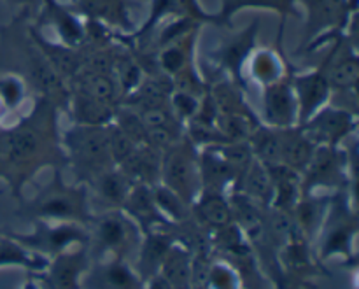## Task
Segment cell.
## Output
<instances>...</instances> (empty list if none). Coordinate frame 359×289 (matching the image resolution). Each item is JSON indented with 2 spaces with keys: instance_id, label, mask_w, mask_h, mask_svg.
<instances>
[{
  "instance_id": "6da1fadb",
  "label": "cell",
  "mask_w": 359,
  "mask_h": 289,
  "mask_svg": "<svg viewBox=\"0 0 359 289\" xmlns=\"http://www.w3.org/2000/svg\"><path fill=\"white\" fill-rule=\"evenodd\" d=\"M60 112L53 102L34 97L27 114L11 125L0 123V181L18 202L23 200L25 186L44 168H67Z\"/></svg>"
},
{
  "instance_id": "7a4b0ae2",
  "label": "cell",
  "mask_w": 359,
  "mask_h": 289,
  "mask_svg": "<svg viewBox=\"0 0 359 289\" xmlns=\"http://www.w3.org/2000/svg\"><path fill=\"white\" fill-rule=\"evenodd\" d=\"M30 11L21 9L11 23L0 27V72H14L27 81L32 97H41L65 111L69 84L53 69L28 30Z\"/></svg>"
},
{
  "instance_id": "3957f363",
  "label": "cell",
  "mask_w": 359,
  "mask_h": 289,
  "mask_svg": "<svg viewBox=\"0 0 359 289\" xmlns=\"http://www.w3.org/2000/svg\"><path fill=\"white\" fill-rule=\"evenodd\" d=\"M93 203L86 184L67 182L63 170H53L51 181L42 186L30 200H21L18 216L28 221L79 223L88 227L93 217Z\"/></svg>"
},
{
  "instance_id": "277c9868",
  "label": "cell",
  "mask_w": 359,
  "mask_h": 289,
  "mask_svg": "<svg viewBox=\"0 0 359 289\" xmlns=\"http://www.w3.org/2000/svg\"><path fill=\"white\" fill-rule=\"evenodd\" d=\"M359 234V217L356 209V195L349 189L332 193L325 223L314 242V255L319 263L332 258H340L347 267L354 269L358 263L356 237Z\"/></svg>"
},
{
  "instance_id": "5b68a950",
  "label": "cell",
  "mask_w": 359,
  "mask_h": 289,
  "mask_svg": "<svg viewBox=\"0 0 359 289\" xmlns=\"http://www.w3.org/2000/svg\"><path fill=\"white\" fill-rule=\"evenodd\" d=\"M304 32L297 55H309L356 25L358 0H297Z\"/></svg>"
},
{
  "instance_id": "8992f818",
  "label": "cell",
  "mask_w": 359,
  "mask_h": 289,
  "mask_svg": "<svg viewBox=\"0 0 359 289\" xmlns=\"http://www.w3.org/2000/svg\"><path fill=\"white\" fill-rule=\"evenodd\" d=\"M259 28H262L259 20H252L241 30L233 28L223 30L219 41L207 49L205 60L198 58L200 72L207 84L217 77H228L248 88L244 69L251 53L258 48Z\"/></svg>"
},
{
  "instance_id": "52a82bcc",
  "label": "cell",
  "mask_w": 359,
  "mask_h": 289,
  "mask_svg": "<svg viewBox=\"0 0 359 289\" xmlns=\"http://www.w3.org/2000/svg\"><path fill=\"white\" fill-rule=\"evenodd\" d=\"M144 234L121 209L95 213L88 224V251L97 260L133 262Z\"/></svg>"
},
{
  "instance_id": "ba28073f",
  "label": "cell",
  "mask_w": 359,
  "mask_h": 289,
  "mask_svg": "<svg viewBox=\"0 0 359 289\" xmlns=\"http://www.w3.org/2000/svg\"><path fill=\"white\" fill-rule=\"evenodd\" d=\"M62 144L76 182L88 184L97 175L116 167L109 149L107 126L76 125L62 130Z\"/></svg>"
},
{
  "instance_id": "9c48e42d",
  "label": "cell",
  "mask_w": 359,
  "mask_h": 289,
  "mask_svg": "<svg viewBox=\"0 0 359 289\" xmlns=\"http://www.w3.org/2000/svg\"><path fill=\"white\" fill-rule=\"evenodd\" d=\"M356 140L340 147L318 146L302 172V193H319L323 189L333 193L349 189L356 195Z\"/></svg>"
},
{
  "instance_id": "30bf717a",
  "label": "cell",
  "mask_w": 359,
  "mask_h": 289,
  "mask_svg": "<svg viewBox=\"0 0 359 289\" xmlns=\"http://www.w3.org/2000/svg\"><path fill=\"white\" fill-rule=\"evenodd\" d=\"M160 182L172 189L189 207H193L195 200L198 199L202 191L198 147L186 137V133L163 153Z\"/></svg>"
},
{
  "instance_id": "8fae6325",
  "label": "cell",
  "mask_w": 359,
  "mask_h": 289,
  "mask_svg": "<svg viewBox=\"0 0 359 289\" xmlns=\"http://www.w3.org/2000/svg\"><path fill=\"white\" fill-rule=\"evenodd\" d=\"M20 244L46 260L58 256L76 246L88 244V227L79 223H56V221H32V230L27 234L7 231Z\"/></svg>"
},
{
  "instance_id": "7c38bea8",
  "label": "cell",
  "mask_w": 359,
  "mask_h": 289,
  "mask_svg": "<svg viewBox=\"0 0 359 289\" xmlns=\"http://www.w3.org/2000/svg\"><path fill=\"white\" fill-rule=\"evenodd\" d=\"M277 258L283 274V289H318L314 281L319 279V276H330L328 270L316 258L311 242L305 241L300 234L293 235L280 246Z\"/></svg>"
},
{
  "instance_id": "4fadbf2b",
  "label": "cell",
  "mask_w": 359,
  "mask_h": 289,
  "mask_svg": "<svg viewBox=\"0 0 359 289\" xmlns=\"http://www.w3.org/2000/svg\"><path fill=\"white\" fill-rule=\"evenodd\" d=\"M328 46L330 53L318 67L325 72L332 91L358 88L359 55L356 46V25L333 39Z\"/></svg>"
},
{
  "instance_id": "5bb4252c",
  "label": "cell",
  "mask_w": 359,
  "mask_h": 289,
  "mask_svg": "<svg viewBox=\"0 0 359 289\" xmlns=\"http://www.w3.org/2000/svg\"><path fill=\"white\" fill-rule=\"evenodd\" d=\"M359 119L356 114L328 104L312 118L298 125L316 146L340 147L358 133Z\"/></svg>"
},
{
  "instance_id": "9a60e30c",
  "label": "cell",
  "mask_w": 359,
  "mask_h": 289,
  "mask_svg": "<svg viewBox=\"0 0 359 289\" xmlns=\"http://www.w3.org/2000/svg\"><path fill=\"white\" fill-rule=\"evenodd\" d=\"M91 263L86 246H76L49 260L44 272L35 277L44 289H81V279Z\"/></svg>"
},
{
  "instance_id": "2e32d148",
  "label": "cell",
  "mask_w": 359,
  "mask_h": 289,
  "mask_svg": "<svg viewBox=\"0 0 359 289\" xmlns=\"http://www.w3.org/2000/svg\"><path fill=\"white\" fill-rule=\"evenodd\" d=\"M270 11L279 16V30L276 37V48L284 51V30L290 18L302 20V11L297 0H219V9L216 11L217 28L228 30L233 27V18L242 11Z\"/></svg>"
},
{
  "instance_id": "e0dca14e",
  "label": "cell",
  "mask_w": 359,
  "mask_h": 289,
  "mask_svg": "<svg viewBox=\"0 0 359 289\" xmlns=\"http://www.w3.org/2000/svg\"><path fill=\"white\" fill-rule=\"evenodd\" d=\"M67 6L83 20L104 25L116 34L130 35L137 28L130 0H69Z\"/></svg>"
},
{
  "instance_id": "ac0fdd59",
  "label": "cell",
  "mask_w": 359,
  "mask_h": 289,
  "mask_svg": "<svg viewBox=\"0 0 359 289\" xmlns=\"http://www.w3.org/2000/svg\"><path fill=\"white\" fill-rule=\"evenodd\" d=\"M34 20L44 27H51L58 35V42L69 48H83L86 41V20L74 13L60 0H41V7Z\"/></svg>"
},
{
  "instance_id": "d6986e66",
  "label": "cell",
  "mask_w": 359,
  "mask_h": 289,
  "mask_svg": "<svg viewBox=\"0 0 359 289\" xmlns=\"http://www.w3.org/2000/svg\"><path fill=\"white\" fill-rule=\"evenodd\" d=\"M290 79L298 104V125H302L330 104L332 86L319 67L309 70L293 69Z\"/></svg>"
},
{
  "instance_id": "ffe728a7",
  "label": "cell",
  "mask_w": 359,
  "mask_h": 289,
  "mask_svg": "<svg viewBox=\"0 0 359 289\" xmlns=\"http://www.w3.org/2000/svg\"><path fill=\"white\" fill-rule=\"evenodd\" d=\"M290 74L284 79L262 88V114L258 116L262 123L272 128H290L298 125V104Z\"/></svg>"
},
{
  "instance_id": "44dd1931",
  "label": "cell",
  "mask_w": 359,
  "mask_h": 289,
  "mask_svg": "<svg viewBox=\"0 0 359 289\" xmlns=\"http://www.w3.org/2000/svg\"><path fill=\"white\" fill-rule=\"evenodd\" d=\"M81 289H146V281L125 260H97L81 279Z\"/></svg>"
},
{
  "instance_id": "7402d4cb",
  "label": "cell",
  "mask_w": 359,
  "mask_h": 289,
  "mask_svg": "<svg viewBox=\"0 0 359 289\" xmlns=\"http://www.w3.org/2000/svg\"><path fill=\"white\" fill-rule=\"evenodd\" d=\"M121 210L140 228L142 234L154 230H167L170 227L154 202L153 186L133 184Z\"/></svg>"
},
{
  "instance_id": "603a6c76",
  "label": "cell",
  "mask_w": 359,
  "mask_h": 289,
  "mask_svg": "<svg viewBox=\"0 0 359 289\" xmlns=\"http://www.w3.org/2000/svg\"><path fill=\"white\" fill-rule=\"evenodd\" d=\"M293 70L286 51L277 48H256L245 63V81H252L259 88L284 79Z\"/></svg>"
},
{
  "instance_id": "cb8c5ba5",
  "label": "cell",
  "mask_w": 359,
  "mask_h": 289,
  "mask_svg": "<svg viewBox=\"0 0 359 289\" xmlns=\"http://www.w3.org/2000/svg\"><path fill=\"white\" fill-rule=\"evenodd\" d=\"M174 242V237L167 230H154L144 234L132 265L146 283L158 276L161 263H163L165 256L170 251Z\"/></svg>"
},
{
  "instance_id": "d4e9b609",
  "label": "cell",
  "mask_w": 359,
  "mask_h": 289,
  "mask_svg": "<svg viewBox=\"0 0 359 289\" xmlns=\"http://www.w3.org/2000/svg\"><path fill=\"white\" fill-rule=\"evenodd\" d=\"M330 200H332V193L330 195L302 193L293 213H291L294 227H297V230L300 231V235L305 241L311 242L312 248H314V242L318 238L319 230H321L323 223H325Z\"/></svg>"
},
{
  "instance_id": "484cf974",
  "label": "cell",
  "mask_w": 359,
  "mask_h": 289,
  "mask_svg": "<svg viewBox=\"0 0 359 289\" xmlns=\"http://www.w3.org/2000/svg\"><path fill=\"white\" fill-rule=\"evenodd\" d=\"M133 182L119 167H112L88 182V191L93 193L105 209H121ZM104 209V210H105Z\"/></svg>"
},
{
  "instance_id": "4316f807",
  "label": "cell",
  "mask_w": 359,
  "mask_h": 289,
  "mask_svg": "<svg viewBox=\"0 0 359 289\" xmlns=\"http://www.w3.org/2000/svg\"><path fill=\"white\" fill-rule=\"evenodd\" d=\"M191 214L205 230L214 231L224 224L231 223V206L228 193L221 191H200L198 199L191 207Z\"/></svg>"
},
{
  "instance_id": "83f0119b",
  "label": "cell",
  "mask_w": 359,
  "mask_h": 289,
  "mask_svg": "<svg viewBox=\"0 0 359 289\" xmlns=\"http://www.w3.org/2000/svg\"><path fill=\"white\" fill-rule=\"evenodd\" d=\"M202 30V28H200ZM200 30L189 32L188 35L181 37L179 41L172 42V44L165 46L163 49L156 53V62L158 69L168 76L172 79L174 76H177L181 70H184L186 67L191 65L193 62H196L198 58V35Z\"/></svg>"
},
{
  "instance_id": "f1b7e54d",
  "label": "cell",
  "mask_w": 359,
  "mask_h": 289,
  "mask_svg": "<svg viewBox=\"0 0 359 289\" xmlns=\"http://www.w3.org/2000/svg\"><path fill=\"white\" fill-rule=\"evenodd\" d=\"M118 107L109 105L105 102L91 98L88 95L70 91L65 112H69L76 125L88 126H107L114 121Z\"/></svg>"
},
{
  "instance_id": "f546056e",
  "label": "cell",
  "mask_w": 359,
  "mask_h": 289,
  "mask_svg": "<svg viewBox=\"0 0 359 289\" xmlns=\"http://www.w3.org/2000/svg\"><path fill=\"white\" fill-rule=\"evenodd\" d=\"M316 147L318 146L307 139V135L302 132L298 125L290 126V128H280L279 163L302 175V172L311 161Z\"/></svg>"
},
{
  "instance_id": "4dcf8cb0",
  "label": "cell",
  "mask_w": 359,
  "mask_h": 289,
  "mask_svg": "<svg viewBox=\"0 0 359 289\" xmlns=\"http://www.w3.org/2000/svg\"><path fill=\"white\" fill-rule=\"evenodd\" d=\"M231 191L241 193V195L248 196L255 203L262 207H270L273 200V186L272 179H270L269 170L262 161L255 158L252 163L245 168L233 184Z\"/></svg>"
},
{
  "instance_id": "1f68e13d",
  "label": "cell",
  "mask_w": 359,
  "mask_h": 289,
  "mask_svg": "<svg viewBox=\"0 0 359 289\" xmlns=\"http://www.w3.org/2000/svg\"><path fill=\"white\" fill-rule=\"evenodd\" d=\"M156 277H160L168 289H191L193 255L184 246L174 242Z\"/></svg>"
},
{
  "instance_id": "d6a6232c",
  "label": "cell",
  "mask_w": 359,
  "mask_h": 289,
  "mask_svg": "<svg viewBox=\"0 0 359 289\" xmlns=\"http://www.w3.org/2000/svg\"><path fill=\"white\" fill-rule=\"evenodd\" d=\"M265 167L273 186V200L270 207L291 214L302 195V175L280 163L265 165Z\"/></svg>"
},
{
  "instance_id": "836d02e7",
  "label": "cell",
  "mask_w": 359,
  "mask_h": 289,
  "mask_svg": "<svg viewBox=\"0 0 359 289\" xmlns=\"http://www.w3.org/2000/svg\"><path fill=\"white\" fill-rule=\"evenodd\" d=\"M49 260L35 255L30 249L11 237L7 231H0V269L6 267H18L25 269L28 274H41L48 267Z\"/></svg>"
},
{
  "instance_id": "e575fe53",
  "label": "cell",
  "mask_w": 359,
  "mask_h": 289,
  "mask_svg": "<svg viewBox=\"0 0 359 289\" xmlns=\"http://www.w3.org/2000/svg\"><path fill=\"white\" fill-rule=\"evenodd\" d=\"M249 147L252 151V156L263 165L279 163L280 154V128L259 123L248 139Z\"/></svg>"
},
{
  "instance_id": "d590c367",
  "label": "cell",
  "mask_w": 359,
  "mask_h": 289,
  "mask_svg": "<svg viewBox=\"0 0 359 289\" xmlns=\"http://www.w3.org/2000/svg\"><path fill=\"white\" fill-rule=\"evenodd\" d=\"M32 97L27 81L14 72H0V104L6 114L18 112Z\"/></svg>"
},
{
  "instance_id": "8d00e7d4",
  "label": "cell",
  "mask_w": 359,
  "mask_h": 289,
  "mask_svg": "<svg viewBox=\"0 0 359 289\" xmlns=\"http://www.w3.org/2000/svg\"><path fill=\"white\" fill-rule=\"evenodd\" d=\"M153 195L158 209L161 210L165 220L170 224L184 223V221H188L189 217L193 216L191 207H189L184 200L179 199L172 189H168L167 186L161 184V182L153 186Z\"/></svg>"
},
{
  "instance_id": "74e56055",
  "label": "cell",
  "mask_w": 359,
  "mask_h": 289,
  "mask_svg": "<svg viewBox=\"0 0 359 289\" xmlns=\"http://www.w3.org/2000/svg\"><path fill=\"white\" fill-rule=\"evenodd\" d=\"M207 289H242V279L237 269L221 258L210 262L207 270Z\"/></svg>"
},
{
  "instance_id": "f35d334b",
  "label": "cell",
  "mask_w": 359,
  "mask_h": 289,
  "mask_svg": "<svg viewBox=\"0 0 359 289\" xmlns=\"http://www.w3.org/2000/svg\"><path fill=\"white\" fill-rule=\"evenodd\" d=\"M179 13H181V16L195 20L196 23H200L202 27L212 25V27L217 28L216 14L207 11L205 7L200 4V0H179Z\"/></svg>"
},
{
  "instance_id": "ab89813d",
  "label": "cell",
  "mask_w": 359,
  "mask_h": 289,
  "mask_svg": "<svg viewBox=\"0 0 359 289\" xmlns=\"http://www.w3.org/2000/svg\"><path fill=\"white\" fill-rule=\"evenodd\" d=\"M6 2L13 7L32 11V13H37L39 7H41V0H6Z\"/></svg>"
},
{
  "instance_id": "60d3db41",
  "label": "cell",
  "mask_w": 359,
  "mask_h": 289,
  "mask_svg": "<svg viewBox=\"0 0 359 289\" xmlns=\"http://www.w3.org/2000/svg\"><path fill=\"white\" fill-rule=\"evenodd\" d=\"M21 289H42V286H41V283H39L37 277H35L34 274H28L27 283L23 284V288H21Z\"/></svg>"
},
{
  "instance_id": "b9f144b4",
  "label": "cell",
  "mask_w": 359,
  "mask_h": 289,
  "mask_svg": "<svg viewBox=\"0 0 359 289\" xmlns=\"http://www.w3.org/2000/svg\"><path fill=\"white\" fill-rule=\"evenodd\" d=\"M4 116H6V111H4V107H2V104H0V123H2V119H4Z\"/></svg>"
},
{
  "instance_id": "7bdbcfd3",
  "label": "cell",
  "mask_w": 359,
  "mask_h": 289,
  "mask_svg": "<svg viewBox=\"0 0 359 289\" xmlns=\"http://www.w3.org/2000/svg\"><path fill=\"white\" fill-rule=\"evenodd\" d=\"M137 2H144V4H146V2H149V0H137Z\"/></svg>"
},
{
  "instance_id": "ee69618b",
  "label": "cell",
  "mask_w": 359,
  "mask_h": 289,
  "mask_svg": "<svg viewBox=\"0 0 359 289\" xmlns=\"http://www.w3.org/2000/svg\"><path fill=\"white\" fill-rule=\"evenodd\" d=\"M42 289H44V288H42Z\"/></svg>"
}]
</instances>
